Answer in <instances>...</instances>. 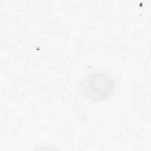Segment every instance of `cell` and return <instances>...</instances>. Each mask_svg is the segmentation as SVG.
<instances>
[{"instance_id": "6da1fadb", "label": "cell", "mask_w": 151, "mask_h": 151, "mask_svg": "<svg viewBox=\"0 0 151 151\" xmlns=\"http://www.w3.org/2000/svg\"><path fill=\"white\" fill-rule=\"evenodd\" d=\"M81 87L86 98L92 101L99 102L109 99L113 94L115 83L107 73L96 71L83 80Z\"/></svg>"}]
</instances>
